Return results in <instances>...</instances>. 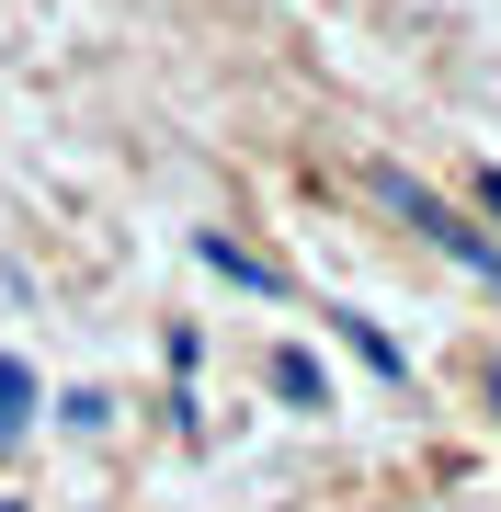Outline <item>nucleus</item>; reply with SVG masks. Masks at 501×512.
<instances>
[{
  "label": "nucleus",
  "mask_w": 501,
  "mask_h": 512,
  "mask_svg": "<svg viewBox=\"0 0 501 512\" xmlns=\"http://www.w3.org/2000/svg\"><path fill=\"white\" fill-rule=\"evenodd\" d=\"M376 194H388V205H399V217L422 228V239H433L445 262H467L479 285H501V239H490V228H467V217H456V205L433 194V183H410V171H376Z\"/></svg>",
  "instance_id": "nucleus-1"
},
{
  "label": "nucleus",
  "mask_w": 501,
  "mask_h": 512,
  "mask_svg": "<svg viewBox=\"0 0 501 512\" xmlns=\"http://www.w3.org/2000/svg\"><path fill=\"white\" fill-rule=\"evenodd\" d=\"M205 262H217L228 285H251V296H285V274H274L262 251H240V239H205Z\"/></svg>",
  "instance_id": "nucleus-2"
},
{
  "label": "nucleus",
  "mask_w": 501,
  "mask_h": 512,
  "mask_svg": "<svg viewBox=\"0 0 501 512\" xmlns=\"http://www.w3.org/2000/svg\"><path fill=\"white\" fill-rule=\"evenodd\" d=\"M23 421H35V365L0 353V433H23Z\"/></svg>",
  "instance_id": "nucleus-3"
},
{
  "label": "nucleus",
  "mask_w": 501,
  "mask_h": 512,
  "mask_svg": "<svg viewBox=\"0 0 501 512\" xmlns=\"http://www.w3.org/2000/svg\"><path fill=\"white\" fill-rule=\"evenodd\" d=\"M342 342H353V353H365V365H376V376H410V353H399V342H388V330H376V319H342Z\"/></svg>",
  "instance_id": "nucleus-4"
},
{
  "label": "nucleus",
  "mask_w": 501,
  "mask_h": 512,
  "mask_svg": "<svg viewBox=\"0 0 501 512\" xmlns=\"http://www.w3.org/2000/svg\"><path fill=\"white\" fill-rule=\"evenodd\" d=\"M274 399H297V410L319 399V410H331V387H319V365H308V353H274Z\"/></svg>",
  "instance_id": "nucleus-5"
},
{
  "label": "nucleus",
  "mask_w": 501,
  "mask_h": 512,
  "mask_svg": "<svg viewBox=\"0 0 501 512\" xmlns=\"http://www.w3.org/2000/svg\"><path fill=\"white\" fill-rule=\"evenodd\" d=\"M479 217H490V228H501V160H490V171H479Z\"/></svg>",
  "instance_id": "nucleus-6"
},
{
  "label": "nucleus",
  "mask_w": 501,
  "mask_h": 512,
  "mask_svg": "<svg viewBox=\"0 0 501 512\" xmlns=\"http://www.w3.org/2000/svg\"><path fill=\"white\" fill-rule=\"evenodd\" d=\"M490 410H501V376H490Z\"/></svg>",
  "instance_id": "nucleus-7"
}]
</instances>
